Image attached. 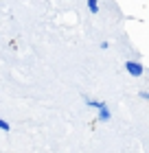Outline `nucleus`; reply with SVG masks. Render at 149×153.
<instances>
[{
	"label": "nucleus",
	"mask_w": 149,
	"mask_h": 153,
	"mask_svg": "<svg viewBox=\"0 0 149 153\" xmlns=\"http://www.w3.org/2000/svg\"><path fill=\"white\" fill-rule=\"evenodd\" d=\"M125 70L130 72L132 76H140V74H143V66H140L138 61H127V64H125Z\"/></svg>",
	"instance_id": "nucleus-1"
},
{
	"label": "nucleus",
	"mask_w": 149,
	"mask_h": 153,
	"mask_svg": "<svg viewBox=\"0 0 149 153\" xmlns=\"http://www.w3.org/2000/svg\"><path fill=\"white\" fill-rule=\"evenodd\" d=\"M105 120H110V109H108V105H103L101 109H99V123H105Z\"/></svg>",
	"instance_id": "nucleus-2"
},
{
	"label": "nucleus",
	"mask_w": 149,
	"mask_h": 153,
	"mask_svg": "<svg viewBox=\"0 0 149 153\" xmlns=\"http://www.w3.org/2000/svg\"><path fill=\"white\" fill-rule=\"evenodd\" d=\"M88 9L92 13H99V2H97V0H88Z\"/></svg>",
	"instance_id": "nucleus-3"
},
{
	"label": "nucleus",
	"mask_w": 149,
	"mask_h": 153,
	"mask_svg": "<svg viewBox=\"0 0 149 153\" xmlns=\"http://www.w3.org/2000/svg\"><path fill=\"white\" fill-rule=\"evenodd\" d=\"M88 105H90V107H94V109H101V107L105 105V103H101V101H92V99H88Z\"/></svg>",
	"instance_id": "nucleus-4"
},
{
	"label": "nucleus",
	"mask_w": 149,
	"mask_h": 153,
	"mask_svg": "<svg viewBox=\"0 0 149 153\" xmlns=\"http://www.w3.org/2000/svg\"><path fill=\"white\" fill-rule=\"evenodd\" d=\"M0 127H2L4 131H9V123H7V120H0Z\"/></svg>",
	"instance_id": "nucleus-5"
}]
</instances>
